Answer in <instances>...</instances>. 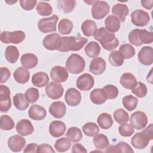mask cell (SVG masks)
Returning a JSON list of instances; mask_svg holds the SVG:
<instances>
[{
    "label": "cell",
    "mask_w": 153,
    "mask_h": 153,
    "mask_svg": "<svg viewBox=\"0 0 153 153\" xmlns=\"http://www.w3.org/2000/svg\"><path fill=\"white\" fill-rule=\"evenodd\" d=\"M106 152H118V149L115 145H110L105 150Z\"/></svg>",
    "instance_id": "6125c7cd"
},
{
    "label": "cell",
    "mask_w": 153,
    "mask_h": 153,
    "mask_svg": "<svg viewBox=\"0 0 153 153\" xmlns=\"http://www.w3.org/2000/svg\"><path fill=\"white\" fill-rule=\"evenodd\" d=\"M139 62L146 66L152 65L153 62V49L151 47H143L138 53Z\"/></svg>",
    "instance_id": "2e32d148"
},
{
    "label": "cell",
    "mask_w": 153,
    "mask_h": 153,
    "mask_svg": "<svg viewBox=\"0 0 153 153\" xmlns=\"http://www.w3.org/2000/svg\"><path fill=\"white\" fill-rule=\"evenodd\" d=\"M108 60L112 65L114 66H120L123 64L124 58L119 51L115 50L109 54Z\"/></svg>",
    "instance_id": "f35d334b"
},
{
    "label": "cell",
    "mask_w": 153,
    "mask_h": 153,
    "mask_svg": "<svg viewBox=\"0 0 153 153\" xmlns=\"http://www.w3.org/2000/svg\"><path fill=\"white\" fill-rule=\"evenodd\" d=\"M37 1L36 0H20V4L23 9L27 11L32 10L36 5Z\"/></svg>",
    "instance_id": "db71d44e"
},
{
    "label": "cell",
    "mask_w": 153,
    "mask_h": 153,
    "mask_svg": "<svg viewBox=\"0 0 153 153\" xmlns=\"http://www.w3.org/2000/svg\"><path fill=\"white\" fill-rule=\"evenodd\" d=\"M81 30L85 36H91L97 30V25L92 20H85L81 25Z\"/></svg>",
    "instance_id": "4dcf8cb0"
},
{
    "label": "cell",
    "mask_w": 153,
    "mask_h": 153,
    "mask_svg": "<svg viewBox=\"0 0 153 153\" xmlns=\"http://www.w3.org/2000/svg\"><path fill=\"white\" fill-rule=\"evenodd\" d=\"M28 114L31 119L36 121H41L45 118L47 112L43 106L39 105H33L30 107L28 111Z\"/></svg>",
    "instance_id": "7402d4cb"
},
{
    "label": "cell",
    "mask_w": 153,
    "mask_h": 153,
    "mask_svg": "<svg viewBox=\"0 0 153 153\" xmlns=\"http://www.w3.org/2000/svg\"><path fill=\"white\" fill-rule=\"evenodd\" d=\"M71 146V140L66 137H62L58 139L55 143H54V148L57 151L62 152H66L69 149Z\"/></svg>",
    "instance_id": "60d3db41"
},
{
    "label": "cell",
    "mask_w": 153,
    "mask_h": 153,
    "mask_svg": "<svg viewBox=\"0 0 153 153\" xmlns=\"http://www.w3.org/2000/svg\"><path fill=\"white\" fill-rule=\"evenodd\" d=\"M137 98L132 95L125 96L122 99L123 106L128 111H131L135 109L137 106Z\"/></svg>",
    "instance_id": "74e56055"
},
{
    "label": "cell",
    "mask_w": 153,
    "mask_h": 153,
    "mask_svg": "<svg viewBox=\"0 0 153 153\" xmlns=\"http://www.w3.org/2000/svg\"><path fill=\"white\" fill-rule=\"evenodd\" d=\"M104 93L107 99H114L118 95V90L117 87L112 84H108L102 88Z\"/></svg>",
    "instance_id": "7dc6e473"
},
{
    "label": "cell",
    "mask_w": 153,
    "mask_h": 153,
    "mask_svg": "<svg viewBox=\"0 0 153 153\" xmlns=\"http://www.w3.org/2000/svg\"><path fill=\"white\" fill-rule=\"evenodd\" d=\"M25 37L26 34L22 30H16L13 32L3 31L1 33L0 39L1 42L5 44L13 43L17 44L22 42Z\"/></svg>",
    "instance_id": "277c9868"
},
{
    "label": "cell",
    "mask_w": 153,
    "mask_h": 153,
    "mask_svg": "<svg viewBox=\"0 0 153 153\" xmlns=\"http://www.w3.org/2000/svg\"><path fill=\"white\" fill-rule=\"evenodd\" d=\"M55 151L53 149L52 146L47 143H43L38 146L36 152L42 153V152H54Z\"/></svg>",
    "instance_id": "6f0895ef"
},
{
    "label": "cell",
    "mask_w": 153,
    "mask_h": 153,
    "mask_svg": "<svg viewBox=\"0 0 153 153\" xmlns=\"http://www.w3.org/2000/svg\"><path fill=\"white\" fill-rule=\"evenodd\" d=\"M66 136L71 140V142H78L82 139V133L78 127H72L68 129Z\"/></svg>",
    "instance_id": "d590c367"
},
{
    "label": "cell",
    "mask_w": 153,
    "mask_h": 153,
    "mask_svg": "<svg viewBox=\"0 0 153 153\" xmlns=\"http://www.w3.org/2000/svg\"><path fill=\"white\" fill-rule=\"evenodd\" d=\"M14 106L19 111H23L27 108L29 102L26 99L25 96L22 93H18L13 98Z\"/></svg>",
    "instance_id": "f546056e"
},
{
    "label": "cell",
    "mask_w": 153,
    "mask_h": 153,
    "mask_svg": "<svg viewBox=\"0 0 153 153\" xmlns=\"http://www.w3.org/2000/svg\"><path fill=\"white\" fill-rule=\"evenodd\" d=\"M66 124L62 121H52L49 126V133L54 137H59L64 134L66 131Z\"/></svg>",
    "instance_id": "44dd1931"
},
{
    "label": "cell",
    "mask_w": 153,
    "mask_h": 153,
    "mask_svg": "<svg viewBox=\"0 0 153 153\" xmlns=\"http://www.w3.org/2000/svg\"><path fill=\"white\" fill-rule=\"evenodd\" d=\"M93 36L94 39L99 41L102 47L107 51L113 50L118 46L119 41L115 34L109 32L104 27L97 29Z\"/></svg>",
    "instance_id": "6da1fadb"
},
{
    "label": "cell",
    "mask_w": 153,
    "mask_h": 153,
    "mask_svg": "<svg viewBox=\"0 0 153 153\" xmlns=\"http://www.w3.org/2000/svg\"><path fill=\"white\" fill-rule=\"evenodd\" d=\"M62 37L57 33L49 34L42 41L44 47L48 50H58L61 45Z\"/></svg>",
    "instance_id": "ba28073f"
},
{
    "label": "cell",
    "mask_w": 153,
    "mask_h": 153,
    "mask_svg": "<svg viewBox=\"0 0 153 153\" xmlns=\"http://www.w3.org/2000/svg\"><path fill=\"white\" fill-rule=\"evenodd\" d=\"M14 78L16 81L20 84L27 82L30 78V72L23 67H19L14 72Z\"/></svg>",
    "instance_id": "83f0119b"
},
{
    "label": "cell",
    "mask_w": 153,
    "mask_h": 153,
    "mask_svg": "<svg viewBox=\"0 0 153 153\" xmlns=\"http://www.w3.org/2000/svg\"><path fill=\"white\" fill-rule=\"evenodd\" d=\"M109 10V5L106 1H95L91 8V14L94 19L100 20L108 14Z\"/></svg>",
    "instance_id": "8992f818"
},
{
    "label": "cell",
    "mask_w": 153,
    "mask_h": 153,
    "mask_svg": "<svg viewBox=\"0 0 153 153\" xmlns=\"http://www.w3.org/2000/svg\"><path fill=\"white\" fill-rule=\"evenodd\" d=\"M26 140L20 135H14L9 137L7 141L8 148L13 152H20L24 148Z\"/></svg>",
    "instance_id": "e0dca14e"
},
{
    "label": "cell",
    "mask_w": 153,
    "mask_h": 153,
    "mask_svg": "<svg viewBox=\"0 0 153 153\" xmlns=\"http://www.w3.org/2000/svg\"><path fill=\"white\" fill-rule=\"evenodd\" d=\"M106 63L105 60L102 57L94 58L90 64L89 69L90 71L96 75L102 74L106 69Z\"/></svg>",
    "instance_id": "ffe728a7"
},
{
    "label": "cell",
    "mask_w": 153,
    "mask_h": 153,
    "mask_svg": "<svg viewBox=\"0 0 153 153\" xmlns=\"http://www.w3.org/2000/svg\"><path fill=\"white\" fill-rule=\"evenodd\" d=\"M88 42V39L78 36H63L61 45L58 51L67 52L69 51H78L81 50Z\"/></svg>",
    "instance_id": "7a4b0ae2"
},
{
    "label": "cell",
    "mask_w": 153,
    "mask_h": 153,
    "mask_svg": "<svg viewBox=\"0 0 153 153\" xmlns=\"http://www.w3.org/2000/svg\"><path fill=\"white\" fill-rule=\"evenodd\" d=\"M112 13L121 22H124L128 14V8L124 4H116L112 7Z\"/></svg>",
    "instance_id": "cb8c5ba5"
},
{
    "label": "cell",
    "mask_w": 153,
    "mask_h": 153,
    "mask_svg": "<svg viewBox=\"0 0 153 153\" xmlns=\"http://www.w3.org/2000/svg\"><path fill=\"white\" fill-rule=\"evenodd\" d=\"M5 57L10 63H16L19 57V52L17 48L14 45L8 46L5 49Z\"/></svg>",
    "instance_id": "836d02e7"
},
{
    "label": "cell",
    "mask_w": 153,
    "mask_h": 153,
    "mask_svg": "<svg viewBox=\"0 0 153 153\" xmlns=\"http://www.w3.org/2000/svg\"><path fill=\"white\" fill-rule=\"evenodd\" d=\"M16 131L21 136H26L31 134L34 131V127L32 123L27 119L19 121L16 124Z\"/></svg>",
    "instance_id": "ac0fdd59"
},
{
    "label": "cell",
    "mask_w": 153,
    "mask_h": 153,
    "mask_svg": "<svg viewBox=\"0 0 153 153\" xmlns=\"http://www.w3.org/2000/svg\"><path fill=\"white\" fill-rule=\"evenodd\" d=\"M36 10L37 13L42 16H48L52 14L53 8L51 5L45 2L39 1L36 5Z\"/></svg>",
    "instance_id": "b9f144b4"
},
{
    "label": "cell",
    "mask_w": 153,
    "mask_h": 153,
    "mask_svg": "<svg viewBox=\"0 0 153 153\" xmlns=\"http://www.w3.org/2000/svg\"><path fill=\"white\" fill-rule=\"evenodd\" d=\"M45 91L48 97L56 100L60 98L63 96L64 88L60 84L51 82L45 86Z\"/></svg>",
    "instance_id": "8fae6325"
},
{
    "label": "cell",
    "mask_w": 153,
    "mask_h": 153,
    "mask_svg": "<svg viewBox=\"0 0 153 153\" xmlns=\"http://www.w3.org/2000/svg\"><path fill=\"white\" fill-rule=\"evenodd\" d=\"M118 131L121 136L123 137L131 136L134 132V128L129 124H123L118 127Z\"/></svg>",
    "instance_id": "816d5d0a"
},
{
    "label": "cell",
    "mask_w": 153,
    "mask_h": 153,
    "mask_svg": "<svg viewBox=\"0 0 153 153\" xmlns=\"http://www.w3.org/2000/svg\"><path fill=\"white\" fill-rule=\"evenodd\" d=\"M59 20V17L57 15H53L48 18L41 19L38 23L39 30L44 33H47L56 31V25Z\"/></svg>",
    "instance_id": "5b68a950"
},
{
    "label": "cell",
    "mask_w": 153,
    "mask_h": 153,
    "mask_svg": "<svg viewBox=\"0 0 153 153\" xmlns=\"http://www.w3.org/2000/svg\"><path fill=\"white\" fill-rule=\"evenodd\" d=\"M119 51L126 59H131L135 55L134 48L129 44L121 45L119 48Z\"/></svg>",
    "instance_id": "f6af8a7d"
},
{
    "label": "cell",
    "mask_w": 153,
    "mask_h": 153,
    "mask_svg": "<svg viewBox=\"0 0 153 153\" xmlns=\"http://www.w3.org/2000/svg\"><path fill=\"white\" fill-rule=\"evenodd\" d=\"M25 96L29 103H33L38 100L39 97V93L37 88L31 87L25 91Z\"/></svg>",
    "instance_id": "681fc988"
},
{
    "label": "cell",
    "mask_w": 153,
    "mask_h": 153,
    "mask_svg": "<svg viewBox=\"0 0 153 153\" xmlns=\"http://www.w3.org/2000/svg\"><path fill=\"white\" fill-rule=\"evenodd\" d=\"M82 131L84 133L89 137H94L99 132L98 126L93 122H88L82 126Z\"/></svg>",
    "instance_id": "ab89813d"
},
{
    "label": "cell",
    "mask_w": 153,
    "mask_h": 153,
    "mask_svg": "<svg viewBox=\"0 0 153 153\" xmlns=\"http://www.w3.org/2000/svg\"><path fill=\"white\" fill-rule=\"evenodd\" d=\"M5 2H6L7 4H10V5H11V4H13V3H15V2H17V1H10V2L7 1H5Z\"/></svg>",
    "instance_id": "be15d7a7"
},
{
    "label": "cell",
    "mask_w": 153,
    "mask_h": 153,
    "mask_svg": "<svg viewBox=\"0 0 153 153\" xmlns=\"http://www.w3.org/2000/svg\"><path fill=\"white\" fill-rule=\"evenodd\" d=\"M85 66V60L78 54H72L66 62L67 70L72 74H80L84 71Z\"/></svg>",
    "instance_id": "3957f363"
},
{
    "label": "cell",
    "mask_w": 153,
    "mask_h": 153,
    "mask_svg": "<svg viewBox=\"0 0 153 153\" xmlns=\"http://www.w3.org/2000/svg\"><path fill=\"white\" fill-rule=\"evenodd\" d=\"M73 26V23L69 19H63L58 24V31L62 35H68L72 32Z\"/></svg>",
    "instance_id": "e575fe53"
},
{
    "label": "cell",
    "mask_w": 153,
    "mask_h": 153,
    "mask_svg": "<svg viewBox=\"0 0 153 153\" xmlns=\"http://www.w3.org/2000/svg\"><path fill=\"white\" fill-rule=\"evenodd\" d=\"M142 6L148 10H151L153 7V0H142Z\"/></svg>",
    "instance_id": "94428289"
},
{
    "label": "cell",
    "mask_w": 153,
    "mask_h": 153,
    "mask_svg": "<svg viewBox=\"0 0 153 153\" xmlns=\"http://www.w3.org/2000/svg\"><path fill=\"white\" fill-rule=\"evenodd\" d=\"M105 28L110 32L118 31L120 28V20L114 15L108 16L105 20Z\"/></svg>",
    "instance_id": "4316f807"
},
{
    "label": "cell",
    "mask_w": 153,
    "mask_h": 153,
    "mask_svg": "<svg viewBox=\"0 0 153 153\" xmlns=\"http://www.w3.org/2000/svg\"><path fill=\"white\" fill-rule=\"evenodd\" d=\"M120 82L124 88L131 90L136 86L137 82L134 75L128 72L124 73L121 76Z\"/></svg>",
    "instance_id": "d4e9b609"
},
{
    "label": "cell",
    "mask_w": 153,
    "mask_h": 153,
    "mask_svg": "<svg viewBox=\"0 0 153 153\" xmlns=\"http://www.w3.org/2000/svg\"><path fill=\"white\" fill-rule=\"evenodd\" d=\"M147 91L146 85L142 82H137L136 86L131 90V92L139 98L144 97L146 95Z\"/></svg>",
    "instance_id": "c3c4849f"
},
{
    "label": "cell",
    "mask_w": 153,
    "mask_h": 153,
    "mask_svg": "<svg viewBox=\"0 0 153 153\" xmlns=\"http://www.w3.org/2000/svg\"><path fill=\"white\" fill-rule=\"evenodd\" d=\"M50 76L53 81L60 83L68 79L69 74L66 68L60 66H55L51 70Z\"/></svg>",
    "instance_id": "4fadbf2b"
},
{
    "label": "cell",
    "mask_w": 153,
    "mask_h": 153,
    "mask_svg": "<svg viewBox=\"0 0 153 153\" xmlns=\"http://www.w3.org/2000/svg\"><path fill=\"white\" fill-rule=\"evenodd\" d=\"M113 115L115 120L120 124L127 123L129 120L128 113L122 108L115 110L113 114Z\"/></svg>",
    "instance_id": "ee69618b"
},
{
    "label": "cell",
    "mask_w": 153,
    "mask_h": 153,
    "mask_svg": "<svg viewBox=\"0 0 153 153\" xmlns=\"http://www.w3.org/2000/svg\"><path fill=\"white\" fill-rule=\"evenodd\" d=\"M49 82V76L44 72H39L33 75L32 77V82L34 86L39 88L43 87L48 84Z\"/></svg>",
    "instance_id": "484cf974"
},
{
    "label": "cell",
    "mask_w": 153,
    "mask_h": 153,
    "mask_svg": "<svg viewBox=\"0 0 153 153\" xmlns=\"http://www.w3.org/2000/svg\"><path fill=\"white\" fill-rule=\"evenodd\" d=\"M84 51L87 56L91 58H95L100 53V47L95 41H91L87 44L84 48Z\"/></svg>",
    "instance_id": "d6a6232c"
},
{
    "label": "cell",
    "mask_w": 153,
    "mask_h": 153,
    "mask_svg": "<svg viewBox=\"0 0 153 153\" xmlns=\"http://www.w3.org/2000/svg\"><path fill=\"white\" fill-rule=\"evenodd\" d=\"M131 18L133 24L139 27L147 25L150 20L148 13L142 10H136L132 12Z\"/></svg>",
    "instance_id": "30bf717a"
},
{
    "label": "cell",
    "mask_w": 153,
    "mask_h": 153,
    "mask_svg": "<svg viewBox=\"0 0 153 153\" xmlns=\"http://www.w3.org/2000/svg\"><path fill=\"white\" fill-rule=\"evenodd\" d=\"M20 62L23 67L28 69L35 68L38 65V60L35 54L32 53H26L22 56Z\"/></svg>",
    "instance_id": "603a6c76"
},
{
    "label": "cell",
    "mask_w": 153,
    "mask_h": 153,
    "mask_svg": "<svg viewBox=\"0 0 153 153\" xmlns=\"http://www.w3.org/2000/svg\"><path fill=\"white\" fill-rule=\"evenodd\" d=\"M65 99L66 103L71 106H78L81 101L80 92L75 88H70L66 91Z\"/></svg>",
    "instance_id": "9a60e30c"
},
{
    "label": "cell",
    "mask_w": 153,
    "mask_h": 153,
    "mask_svg": "<svg viewBox=\"0 0 153 153\" xmlns=\"http://www.w3.org/2000/svg\"><path fill=\"white\" fill-rule=\"evenodd\" d=\"M59 8L65 13L72 12L75 7L76 2L74 0H59L57 1Z\"/></svg>",
    "instance_id": "7bdbcfd3"
},
{
    "label": "cell",
    "mask_w": 153,
    "mask_h": 153,
    "mask_svg": "<svg viewBox=\"0 0 153 153\" xmlns=\"http://www.w3.org/2000/svg\"><path fill=\"white\" fill-rule=\"evenodd\" d=\"M93 143L94 146L98 149H103L109 145V140L106 136L103 134H97L94 136Z\"/></svg>",
    "instance_id": "8d00e7d4"
},
{
    "label": "cell",
    "mask_w": 153,
    "mask_h": 153,
    "mask_svg": "<svg viewBox=\"0 0 153 153\" xmlns=\"http://www.w3.org/2000/svg\"><path fill=\"white\" fill-rule=\"evenodd\" d=\"M148 117L146 114L142 111H136L130 117V125L137 130L143 129L148 124Z\"/></svg>",
    "instance_id": "52a82bcc"
},
{
    "label": "cell",
    "mask_w": 153,
    "mask_h": 153,
    "mask_svg": "<svg viewBox=\"0 0 153 153\" xmlns=\"http://www.w3.org/2000/svg\"><path fill=\"white\" fill-rule=\"evenodd\" d=\"M66 112L65 104L61 101L53 102L49 108L50 114L56 118H62L63 117Z\"/></svg>",
    "instance_id": "d6986e66"
},
{
    "label": "cell",
    "mask_w": 153,
    "mask_h": 153,
    "mask_svg": "<svg viewBox=\"0 0 153 153\" xmlns=\"http://www.w3.org/2000/svg\"><path fill=\"white\" fill-rule=\"evenodd\" d=\"M115 146L118 149V152H133L134 151L131 148V146L124 142H120Z\"/></svg>",
    "instance_id": "11a10c76"
},
{
    "label": "cell",
    "mask_w": 153,
    "mask_h": 153,
    "mask_svg": "<svg viewBox=\"0 0 153 153\" xmlns=\"http://www.w3.org/2000/svg\"><path fill=\"white\" fill-rule=\"evenodd\" d=\"M91 101L95 105H101L104 103L108 99L102 88H95L90 94Z\"/></svg>",
    "instance_id": "f1b7e54d"
},
{
    "label": "cell",
    "mask_w": 153,
    "mask_h": 153,
    "mask_svg": "<svg viewBox=\"0 0 153 153\" xmlns=\"http://www.w3.org/2000/svg\"><path fill=\"white\" fill-rule=\"evenodd\" d=\"M139 38L142 44H151L153 41V33L145 29H139Z\"/></svg>",
    "instance_id": "f907efd6"
},
{
    "label": "cell",
    "mask_w": 153,
    "mask_h": 153,
    "mask_svg": "<svg viewBox=\"0 0 153 153\" xmlns=\"http://www.w3.org/2000/svg\"><path fill=\"white\" fill-rule=\"evenodd\" d=\"M38 145L35 143H31L28 144L24 149V152H36Z\"/></svg>",
    "instance_id": "91938a15"
},
{
    "label": "cell",
    "mask_w": 153,
    "mask_h": 153,
    "mask_svg": "<svg viewBox=\"0 0 153 153\" xmlns=\"http://www.w3.org/2000/svg\"><path fill=\"white\" fill-rule=\"evenodd\" d=\"M139 29H134L129 33L128 36L129 42L132 45H134L137 47L140 46L142 45V44L140 42L139 40Z\"/></svg>",
    "instance_id": "f5cc1de1"
},
{
    "label": "cell",
    "mask_w": 153,
    "mask_h": 153,
    "mask_svg": "<svg viewBox=\"0 0 153 153\" xmlns=\"http://www.w3.org/2000/svg\"><path fill=\"white\" fill-rule=\"evenodd\" d=\"M97 124L102 129H109L113 124V120L111 115L108 113L103 112L100 114L97 120Z\"/></svg>",
    "instance_id": "1f68e13d"
},
{
    "label": "cell",
    "mask_w": 153,
    "mask_h": 153,
    "mask_svg": "<svg viewBox=\"0 0 153 153\" xmlns=\"http://www.w3.org/2000/svg\"><path fill=\"white\" fill-rule=\"evenodd\" d=\"M10 88L4 85H0V110L2 112H7L11 106Z\"/></svg>",
    "instance_id": "9c48e42d"
},
{
    "label": "cell",
    "mask_w": 153,
    "mask_h": 153,
    "mask_svg": "<svg viewBox=\"0 0 153 153\" xmlns=\"http://www.w3.org/2000/svg\"><path fill=\"white\" fill-rule=\"evenodd\" d=\"M0 126L2 130H10L14 127V122L11 117L7 115H2L0 118Z\"/></svg>",
    "instance_id": "bcb514c9"
},
{
    "label": "cell",
    "mask_w": 153,
    "mask_h": 153,
    "mask_svg": "<svg viewBox=\"0 0 153 153\" xmlns=\"http://www.w3.org/2000/svg\"><path fill=\"white\" fill-rule=\"evenodd\" d=\"M151 139L143 131L136 133L131 139V145L136 149H143L146 148Z\"/></svg>",
    "instance_id": "5bb4252c"
},
{
    "label": "cell",
    "mask_w": 153,
    "mask_h": 153,
    "mask_svg": "<svg viewBox=\"0 0 153 153\" xmlns=\"http://www.w3.org/2000/svg\"><path fill=\"white\" fill-rule=\"evenodd\" d=\"M76 87L81 91H88L94 84V79L92 75L85 73L80 75L76 80Z\"/></svg>",
    "instance_id": "7c38bea8"
},
{
    "label": "cell",
    "mask_w": 153,
    "mask_h": 153,
    "mask_svg": "<svg viewBox=\"0 0 153 153\" xmlns=\"http://www.w3.org/2000/svg\"><path fill=\"white\" fill-rule=\"evenodd\" d=\"M71 152L73 153H86L87 151L82 145L80 143H75L72 146Z\"/></svg>",
    "instance_id": "680465c9"
},
{
    "label": "cell",
    "mask_w": 153,
    "mask_h": 153,
    "mask_svg": "<svg viewBox=\"0 0 153 153\" xmlns=\"http://www.w3.org/2000/svg\"><path fill=\"white\" fill-rule=\"evenodd\" d=\"M11 75L10 71L5 68V67H1V79L0 82L1 84L5 82L10 78Z\"/></svg>",
    "instance_id": "9f6ffc18"
}]
</instances>
